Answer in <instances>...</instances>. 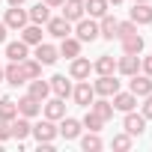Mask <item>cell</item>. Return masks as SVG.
I'll list each match as a JSON object with an SVG mask.
<instances>
[{"instance_id":"obj_12","label":"cell","mask_w":152,"mask_h":152,"mask_svg":"<svg viewBox=\"0 0 152 152\" xmlns=\"http://www.w3.org/2000/svg\"><path fill=\"white\" fill-rule=\"evenodd\" d=\"M3 78H6L12 87H21V84H27V78H24V69H21V63H15V60H9V66L3 69Z\"/></svg>"},{"instance_id":"obj_21","label":"cell","mask_w":152,"mask_h":152,"mask_svg":"<svg viewBox=\"0 0 152 152\" xmlns=\"http://www.w3.org/2000/svg\"><path fill=\"white\" fill-rule=\"evenodd\" d=\"M131 21H134V24H152V6H149V3H134Z\"/></svg>"},{"instance_id":"obj_20","label":"cell","mask_w":152,"mask_h":152,"mask_svg":"<svg viewBox=\"0 0 152 152\" xmlns=\"http://www.w3.org/2000/svg\"><path fill=\"white\" fill-rule=\"evenodd\" d=\"M30 131H33V125H30L27 116H15V119H12V137H15V140L30 137Z\"/></svg>"},{"instance_id":"obj_43","label":"cell","mask_w":152,"mask_h":152,"mask_svg":"<svg viewBox=\"0 0 152 152\" xmlns=\"http://www.w3.org/2000/svg\"><path fill=\"white\" fill-rule=\"evenodd\" d=\"M107 3H113V6H116V3H122V0H107Z\"/></svg>"},{"instance_id":"obj_36","label":"cell","mask_w":152,"mask_h":152,"mask_svg":"<svg viewBox=\"0 0 152 152\" xmlns=\"http://www.w3.org/2000/svg\"><path fill=\"white\" fill-rule=\"evenodd\" d=\"M131 33H137V24H134V21H119V27H116V39L131 36Z\"/></svg>"},{"instance_id":"obj_7","label":"cell","mask_w":152,"mask_h":152,"mask_svg":"<svg viewBox=\"0 0 152 152\" xmlns=\"http://www.w3.org/2000/svg\"><path fill=\"white\" fill-rule=\"evenodd\" d=\"M27 21H30V15H27L21 6H12V9H6V18H3V24H6L9 30H21Z\"/></svg>"},{"instance_id":"obj_10","label":"cell","mask_w":152,"mask_h":152,"mask_svg":"<svg viewBox=\"0 0 152 152\" xmlns=\"http://www.w3.org/2000/svg\"><path fill=\"white\" fill-rule=\"evenodd\" d=\"M48 33L54 39H66V36H72V21H66V18H48Z\"/></svg>"},{"instance_id":"obj_41","label":"cell","mask_w":152,"mask_h":152,"mask_svg":"<svg viewBox=\"0 0 152 152\" xmlns=\"http://www.w3.org/2000/svg\"><path fill=\"white\" fill-rule=\"evenodd\" d=\"M6 42V24H0V45Z\"/></svg>"},{"instance_id":"obj_15","label":"cell","mask_w":152,"mask_h":152,"mask_svg":"<svg viewBox=\"0 0 152 152\" xmlns=\"http://www.w3.org/2000/svg\"><path fill=\"white\" fill-rule=\"evenodd\" d=\"M42 110H45V119H63L66 116V104L63 99H51V102H42Z\"/></svg>"},{"instance_id":"obj_33","label":"cell","mask_w":152,"mask_h":152,"mask_svg":"<svg viewBox=\"0 0 152 152\" xmlns=\"http://www.w3.org/2000/svg\"><path fill=\"white\" fill-rule=\"evenodd\" d=\"M81 146H84V152H99V149H102V137H99V131H90L87 137H81Z\"/></svg>"},{"instance_id":"obj_45","label":"cell","mask_w":152,"mask_h":152,"mask_svg":"<svg viewBox=\"0 0 152 152\" xmlns=\"http://www.w3.org/2000/svg\"><path fill=\"white\" fill-rule=\"evenodd\" d=\"M0 81H3V69H0Z\"/></svg>"},{"instance_id":"obj_2","label":"cell","mask_w":152,"mask_h":152,"mask_svg":"<svg viewBox=\"0 0 152 152\" xmlns=\"http://www.w3.org/2000/svg\"><path fill=\"white\" fill-rule=\"evenodd\" d=\"M75 33H78V42H96L99 39V24L93 18H81L78 27H75Z\"/></svg>"},{"instance_id":"obj_5","label":"cell","mask_w":152,"mask_h":152,"mask_svg":"<svg viewBox=\"0 0 152 152\" xmlns=\"http://www.w3.org/2000/svg\"><path fill=\"white\" fill-rule=\"evenodd\" d=\"M90 72H93V63H90V60H84L81 54H78V57H72L69 78H75V81H84V78H90Z\"/></svg>"},{"instance_id":"obj_30","label":"cell","mask_w":152,"mask_h":152,"mask_svg":"<svg viewBox=\"0 0 152 152\" xmlns=\"http://www.w3.org/2000/svg\"><path fill=\"white\" fill-rule=\"evenodd\" d=\"M107 0H87L84 3V9L90 12V18H102V15H107Z\"/></svg>"},{"instance_id":"obj_24","label":"cell","mask_w":152,"mask_h":152,"mask_svg":"<svg viewBox=\"0 0 152 152\" xmlns=\"http://www.w3.org/2000/svg\"><path fill=\"white\" fill-rule=\"evenodd\" d=\"M27 15H30L33 24H48V18H51V6H48V3H36Z\"/></svg>"},{"instance_id":"obj_9","label":"cell","mask_w":152,"mask_h":152,"mask_svg":"<svg viewBox=\"0 0 152 152\" xmlns=\"http://www.w3.org/2000/svg\"><path fill=\"white\" fill-rule=\"evenodd\" d=\"M39 113H42V102L27 93V96L18 102V116H27V119H30V116H39Z\"/></svg>"},{"instance_id":"obj_31","label":"cell","mask_w":152,"mask_h":152,"mask_svg":"<svg viewBox=\"0 0 152 152\" xmlns=\"http://www.w3.org/2000/svg\"><path fill=\"white\" fill-rule=\"evenodd\" d=\"M48 93H51V84H48V81L33 78V84H30V96H33V99H39V102H45V99H48Z\"/></svg>"},{"instance_id":"obj_37","label":"cell","mask_w":152,"mask_h":152,"mask_svg":"<svg viewBox=\"0 0 152 152\" xmlns=\"http://www.w3.org/2000/svg\"><path fill=\"white\" fill-rule=\"evenodd\" d=\"M9 137H12V125H9L6 119H0V143L9 140Z\"/></svg>"},{"instance_id":"obj_34","label":"cell","mask_w":152,"mask_h":152,"mask_svg":"<svg viewBox=\"0 0 152 152\" xmlns=\"http://www.w3.org/2000/svg\"><path fill=\"white\" fill-rule=\"evenodd\" d=\"M110 146L113 149H119V152H125V149H131V134L125 131V134H113V140H110Z\"/></svg>"},{"instance_id":"obj_8","label":"cell","mask_w":152,"mask_h":152,"mask_svg":"<svg viewBox=\"0 0 152 152\" xmlns=\"http://www.w3.org/2000/svg\"><path fill=\"white\" fill-rule=\"evenodd\" d=\"M93 90H96V96H113L119 90V81L113 75H99V81L93 84Z\"/></svg>"},{"instance_id":"obj_39","label":"cell","mask_w":152,"mask_h":152,"mask_svg":"<svg viewBox=\"0 0 152 152\" xmlns=\"http://www.w3.org/2000/svg\"><path fill=\"white\" fill-rule=\"evenodd\" d=\"M140 69H143V75L152 78V57H143V60H140Z\"/></svg>"},{"instance_id":"obj_38","label":"cell","mask_w":152,"mask_h":152,"mask_svg":"<svg viewBox=\"0 0 152 152\" xmlns=\"http://www.w3.org/2000/svg\"><path fill=\"white\" fill-rule=\"evenodd\" d=\"M143 99H146V102H143V116H146V119H152V93H149V96H143Z\"/></svg>"},{"instance_id":"obj_29","label":"cell","mask_w":152,"mask_h":152,"mask_svg":"<svg viewBox=\"0 0 152 152\" xmlns=\"http://www.w3.org/2000/svg\"><path fill=\"white\" fill-rule=\"evenodd\" d=\"M60 54L69 57V60H72V57H78V54H81V42H78V39H72V36L60 39Z\"/></svg>"},{"instance_id":"obj_28","label":"cell","mask_w":152,"mask_h":152,"mask_svg":"<svg viewBox=\"0 0 152 152\" xmlns=\"http://www.w3.org/2000/svg\"><path fill=\"white\" fill-rule=\"evenodd\" d=\"M18 116V104L9 99V96H3V99H0V119H6V122H12Z\"/></svg>"},{"instance_id":"obj_23","label":"cell","mask_w":152,"mask_h":152,"mask_svg":"<svg viewBox=\"0 0 152 152\" xmlns=\"http://www.w3.org/2000/svg\"><path fill=\"white\" fill-rule=\"evenodd\" d=\"M90 110H93V113H96L99 119H104V122H107V119L113 116V104H110V102H104V99H93Z\"/></svg>"},{"instance_id":"obj_11","label":"cell","mask_w":152,"mask_h":152,"mask_svg":"<svg viewBox=\"0 0 152 152\" xmlns=\"http://www.w3.org/2000/svg\"><path fill=\"white\" fill-rule=\"evenodd\" d=\"M57 57H60V51H57L54 45H48V42H39V45H36V60H39L42 66H54Z\"/></svg>"},{"instance_id":"obj_27","label":"cell","mask_w":152,"mask_h":152,"mask_svg":"<svg viewBox=\"0 0 152 152\" xmlns=\"http://www.w3.org/2000/svg\"><path fill=\"white\" fill-rule=\"evenodd\" d=\"M93 69H96L99 75H113V72H116V60H113L110 54H102V57L93 63Z\"/></svg>"},{"instance_id":"obj_13","label":"cell","mask_w":152,"mask_h":152,"mask_svg":"<svg viewBox=\"0 0 152 152\" xmlns=\"http://www.w3.org/2000/svg\"><path fill=\"white\" fill-rule=\"evenodd\" d=\"M84 0H66V3H63V18L66 21H81L84 18Z\"/></svg>"},{"instance_id":"obj_44","label":"cell","mask_w":152,"mask_h":152,"mask_svg":"<svg viewBox=\"0 0 152 152\" xmlns=\"http://www.w3.org/2000/svg\"><path fill=\"white\" fill-rule=\"evenodd\" d=\"M134 3H149V0H134Z\"/></svg>"},{"instance_id":"obj_35","label":"cell","mask_w":152,"mask_h":152,"mask_svg":"<svg viewBox=\"0 0 152 152\" xmlns=\"http://www.w3.org/2000/svg\"><path fill=\"white\" fill-rule=\"evenodd\" d=\"M81 125H84V128H90V131H102V125H104V119H99V116H96V113L90 110V113L84 116V122H81Z\"/></svg>"},{"instance_id":"obj_22","label":"cell","mask_w":152,"mask_h":152,"mask_svg":"<svg viewBox=\"0 0 152 152\" xmlns=\"http://www.w3.org/2000/svg\"><path fill=\"white\" fill-rule=\"evenodd\" d=\"M21 42L39 45V42H42V27H39V24H24V27H21Z\"/></svg>"},{"instance_id":"obj_25","label":"cell","mask_w":152,"mask_h":152,"mask_svg":"<svg viewBox=\"0 0 152 152\" xmlns=\"http://www.w3.org/2000/svg\"><path fill=\"white\" fill-rule=\"evenodd\" d=\"M122 51H125V54H140V51H143V36H140V33L122 36Z\"/></svg>"},{"instance_id":"obj_6","label":"cell","mask_w":152,"mask_h":152,"mask_svg":"<svg viewBox=\"0 0 152 152\" xmlns=\"http://www.w3.org/2000/svg\"><path fill=\"white\" fill-rule=\"evenodd\" d=\"M72 96H75V102H78L81 107H90V104H93V99H96V90H93V84H90V81H81L78 87L72 90Z\"/></svg>"},{"instance_id":"obj_18","label":"cell","mask_w":152,"mask_h":152,"mask_svg":"<svg viewBox=\"0 0 152 152\" xmlns=\"http://www.w3.org/2000/svg\"><path fill=\"white\" fill-rule=\"evenodd\" d=\"M137 69H140V57H137V54H125V57L116 63V72L128 75V78H131V75H137Z\"/></svg>"},{"instance_id":"obj_1","label":"cell","mask_w":152,"mask_h":152,"mask_svg":"<svg viewBox=\"0 0 152 152\" xmlns=\"http://www.w3.org/2000/svg\"><path fill=\"white\" fill-rule=\"evenodd\" d=\"M30 134H33L39 143H54V137H57V125H54V119H42V122L33 125Z\"/></svg>"},{"instance_id":"obj_26","label":"cell","mask_w":152,"mask_h":152,"mask_svg":"<svg viewBox=\"0 0 152 152\" xmlns=\"http://www.w3.org/2000/svg\"><path fill=\"white\" fill-rule=\"evenodd\" d=\"M6 57L9 60H15V63H21V60H27V42H9L6 45Z\"/></svg>"},{"instance_id":"obj_14","label":"cell","mask_w":152,"mask_h":152,"mask_svg":"<svg viewBox=\"0 0 152 152\" xmlns=\"http://www.w3.org/2000/svg\"><path fill=\"white\" fill-rule=\"evenodd\" d=\"M134 104H137V96L134 93H113V110H122V113H128V110H134Z\"/></svg>"},{"instance_id":"obj_16","label":"cell","mask_w":152,"mask_h":152,"mask_svg":"<svg viewBox=\"0 0 152 152\" xmlns=\"http://www.w3.org/2000/svg\"><path fill=\"white\" fill-rule=\"evenodd\" d=\"M57 134H63L66 140H78L81 137V122L72 119V116H63V125L57 128Z\"/></svg>"},{"instance_id":"obj_40","label":"cell","mask_w":152,"mask_h":152,"mask_svg":"<svg viewBox=\"0 0 152 152\" xmlns=\"http://www.w3.org/2000/svg\"><path fill=\"white\" fill-rule=\"evenodd\" d=\"M42 3H48V6H63L66 0H42Z\"/></svg>"},{"instance_id":"obj_42","label":"cell","mask_w":152,"mask_h":152,"mask_svg":"<svg viewBox=\"0 0 152 152\" xmlns=\"http://www.w3.org/2000/svg\"><path fill=\"white\" fill-rule=\"evenodd\" d=\"M6 3H9V6H21V3H24V0H6Z\"/></svg>"},{"instance_id":"obj_19","label":"cell","mask_w":152,"mask_h":152,"mask_svg":"<svg viewBox=\"0 0 152 152\" xmlns=\"http://www.w3.org/2000/svg\"><path fill=\"white\" fill-rule=\"evenodd\" d=\"M116 27H119V21L113 18V15H102V24H99V36H104V39H116Z\"/></svg>"},{"instance_id":"obj_17","label":"cell","mask_w":152,"mask_h":152,"mask_svg":"<svg viewBox=\"0 0 152 152\" xmlns=\"http://www.w3.org/2000/svg\"><path fill=\"white\" fill-rule=\"evenodd\" d=\"M48 84H51V93L54 96H60V99H69L72 96V84L66 81V75H54Z\"/></svg>"},{"instance_id":"obj_4","label":"cell","mask_w":152,"mask_h":152,"mask_svg":"<svg viewBox=\"0 0 152 152\" xmlns=\"http://www.w3.org/2000/svg\"><path fill=\"white\" fill-rule=\"evenodd\" d=\"M128 93H134L137 99L149 96V93H152V78H149V75H131V81H128Z\"/></svg>"},{"instance_id":"obj_32","label":"cell","mask_w":152,"mask_h":152,"mask_svg":"<svg viewBox=\"0 0 152 152\" xmlns=\"http://www.w3.org/2000/svg\"><path fill=\"white\" fill-rule=\"evenodd\" d=\"M21 69H24V78L27 81H33V78L42 75V63L39 60H21Z\"/></svg>"},{"instance_id":"obj_3","label":"cell","mask_w":152,"mask_h":152,"mask_svg":"<svg viewBox=\"0 0 152 152\" xmlns=\"http://www.w3.org/2000/svg\"><path fill=\"white\" fill-rule=\"evenodd\" d=\"M122 128H125L131 137H140V134L146 131V116H143V113H131V110H128V113H125V119H122Z\"/></svg>"}]
</instances>
